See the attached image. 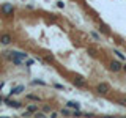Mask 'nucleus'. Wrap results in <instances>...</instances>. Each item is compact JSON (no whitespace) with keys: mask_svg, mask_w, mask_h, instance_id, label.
Returning <instances> with one entry per match:
<instances>
[{"mask_svg":"<svg viewBox=\"0 0 126 118\" xmlns=\"http://www.w3.org/2000/svg\"><path fill=\"white\" fill-rule=\"evenodd\" d=\"M96 91L99 93V94H107L109 91H110V87H109V84H98L96 85Z\"/></svg>","mask_w":126,"mask_h":118,"instance_id":"nucleus-1","label":"nucleus"},{"mask_svg":"<svg viewBox=\"0 0 126 118\" xmlns=\"http://www.w3.org/2000/svg\"><path fill=\"white\" fill-rule=\"evenodd\" d=\"M2 13L3 14H6V16H11L14 13V6H13V3H5V5L2 6Z\"/></svg>","mask_w":126,"mask_h":118,"instance_id":"nucleus-2","label":"nucleus"},{"mask_svg":"<svg viewBox=\"0 0 126 118\" xmlns=\"http://www.w3.org/2000/svg\"><path fill=\"white\" fill-rule=\"evenodd\" d=\"M3 102H5L8 107H13V109H21V107H22L21 102H17V101H11V99H8V98H5V99H3Z\"/></svg>","mask_w":126,"mask_h":118,"instance_id":"nucleus-3","label":"nucleus"},{"mask_svg":"<svg viewBox=\"0 0 126 118\" xmlns=\"http://www.w3.org/2000/svg\"><path fill=\"white\" fill-rule=\"evenodd\" d=\"M110 71H113V73H118V71L123 69V65H121L120 61H110Z\"/></svg>","mask_w":126,"mask_h":118,"instance_id":"nucleus-4","label":"nucleus"},{"mask_svg":"<svg viewBox=\"0 0 126 118\" xmlns=\"http://www.w3.org/2000/svg\"><path fill=\"white\" fill-rule=\"evenodd\" d=\"M11 41H13V38H11V35H8V33H3L2 36H0V43H2V44H10Z\"/></svg>","mask_w":126,"mask_h":118,"instance_id":"nucleus-5","label":"nucleus"},{"mask_svg":"<svg viewBox=\"0 0 126 118\" xmlns=\"http://www.w3.org/2000/svg\"><path fill=\"white\" fill-rule=\"evenodd\" d=\"M66 107L74 109V110H79V109H80V104L76 102V101H68V102H66Z\"/></svg>","mask_w":126,"mask_h":118,"instance_id":"nucleus-6","label":"nucleus"},{"mask_svg":"<svg viewBox=\"0 0 126 118\" xmlns=\"http://www.w3.org/2000/svg\"><path fill=\"white\" fill-rule=\"evenodd\" d=\"M24 90H25V87H24V85H19V87H16V88L11 90L10 94H11V96H13V94H21V93L24 91Z\"/></svg>","mask_w":126,"mask_h":118,"instance_id":"nucleus-7","label":"nucleus"},{"mask_svg":"<svg viewBox=\"0 0 126 118\" xmlns=\"http://www.w3.org/2000/svg\"><path fill=\"white\" fill-rule=\"evenodd\" d=\"M73 84L76 85V87H85V80L82 77H74L73 79Z\"/></svg>","mask_w":126,"mask_h":118,"instance_id":"nucleus-8","label":"nucleus"},{"mask_svg":"<svg viewBox=\"0 0 126 118\" xmlns=\"http://www.w3.org/2000/svg\"><path fill=\"white\" fill-rule=\"evenodd\" d=\"M99 31H101V33H104V35H109V27L104 25V24H101V25H99Z\"/></svg>","mask_w":126,"mask_h":118,"instance_id":"nucleus-9","label":"nucleus"},{"mask_svg":"<svg viewBox=\"0 0 126 118\" xmlns=\"http://www.w3.org/2000/svg\"><path fill=\"white\" fill-rule=\"evenodd\" d=\"M27 110H29V112H32V113H35V112H38V105H36V104H29Z\"/></svg>","mask_w":126,"mask_h":118,"instance_id":"nucleus-10","label":"nucleus"},{"mask_svg":"<svg viewBox=\"0 0 126 118\" xmlns=\"http://www.w3.org/2000/svg\"><path fill=\"white\" fill-rule=\"evenodd\" d=\"M62 115H66V117H69V115H73V112L69 110V107H68V109H62Z\"/></svg>","mask_w":126,"mask_h":118,"instance_id":"nucleus-11","label":"nucleus"},{"mask_svg":"<svg viewBox=\"0 0 126 118\" xmlns=\"http://www.w3.org/2000/svg\"><path fill=\"white\" fill-rule=\"evenodd\" d=\"M115 101H117L120 105H123V107H126V99H125V98H118V99H115Z\"/></svg>","mask_w":126,"mask_h":118,"instance_id":"nucleus-12","label":"nucleus"},{"mask_svg":"<svg viewBox=\"0 0 126 118\" xmlns=\"http://www.w3.org/2000/svg\"><path fill=\"white\" fill-rule=\"evenodd\" d=\"M87 50H88V54L92 55V57H96V55H98V54H96V49H93V47H88Z\"/></svg>","mask_w":126,"mask_h":118,"instance_id":"nucleus-13","label":"nucleus"},{"mask_svg":"<svg viewBox=\"0 0 126 118\" xmlns=\"http://www.w3.org/2000/svg\"><path fill=\"white\" fill-rule=\"evenodd\" d=\"M27 99H32V101H39L38 96H35V94H27Z\"/></svg>","mask_w":126,"mask_h":118,"instance_id":"nucleus-14","label":"nucleus"},{"mask_svg":"<svg viewBox=\"0 0 126 118\" xmlns=\"http://www.w3.org/2000/svg\"><path fill=\"white\" fill-rule=\"evenodd\" d=\"M113 54H115V55H117V57H118V58H120V60H125V55H123V54H121V52H118V50H113Z\"/></svg>","mask_w":126,"mask_h":118,"instance_id":"nucleus-15","label":"nucleus"},{"mask_svg":"<svg viewBox=\"0 0 126 118\" xmlns=\"http://www.w3.org/2000/svg\"><path fill=\"white\" fill-rule=\"evenodd\" d=\"M32 84H33V85H46V82H43V80H33Z\"/></svg>","mask_w":126,"mask_h":118,"instance_id":"nucleus-16","label":"nucleus"},{"mask_svg":"<svg viewBox=\"0 0 126 118\" xmlns=\"http://www.w3.org/2000/svg\"><path fill=\"white\" fill-rule=\"evenodd\" d=\"M54 87H55V88H58V90H65V87L60 85V84H54Z\"/></svg>","mask_w":126,"mask_h":118,"instance_id":"nucleus-17","label":"nucleus"},{"mask_svg":"<svg viewBox=\"0 0 126 118\" xmlns=\"http://www.w3.org/2000/svg\"><path fill=\"white\" fill-rule=\"evenodd\" d=\"M73 115H74V117H80L82 113H80V110H74V112H73Z\"/></svg>","mask_w":126,"mask_h":118,"instance_id":"nucleus-18","label":"nucleus"},{"mask_svg":"<svg viewBox=\"0 0 126 118\" xmlns=\"http://www.w3.org/2000/svg\"><path fill=\"white\" fill-rule=\"evenodd\" d=\"M57 6H58V8H65V3L60 0V2H57Z\"/></svg>","mask_w":126,"mask_h":118,"instance_id":"nucleus-19","label":"nucleus"},{"mask_svg":"<svg viewBox=\"0 0 126 118\" xmlns=\"http://www.w3.org/2000/svg\"><path fill=\"white\" fill-rule=\"evenodd\" d=\"M35 117H39V118H44V113H43V112H36V115H35Z\"/></svg>","mask_w":126,"mask_h":118,"instance_id":"nucleus-20","label":"nucleus"},{"mask_svg":"<svg viewBox=\"0 0 126 118\" xmlns=\"http://www.w3.org/2000/svg\"><path fill=\"white\" fill-rule=\"evenodd\" d=\"M43 110H44V112H50V107H49V105H44Z\"/></svg>","mask_w":126,"mask_h":118,"instance_id":"nucleus-21","label":"nucleus"},{"mask_svg":"<svg viewBox=\"0 0 126 118\" xmlns=\"http://www.w3.org/2000/svg\"><path fill=\"white\" fill-rule=\"evenodd\" d=\"M46 60H47V61H50V60H54V57H52V55H47Z\"/></svg>","mask_w":126,"mask_h":118,"instance_id":"nucleus-22","label":"nucleus"},{"mask_svg":"<svg viewBox=\"0 0 126 118\" xmlns=\"http://www.w3.org/2000/svg\"><path fill=\"white\" fill-rule=\"evenodd\" d=\"M27 66H30V65H33V60H27V63H25Z\"/></svg>","mask_w":126,"mask_h":118,"instance_id":"nucleus-23","label":"nucleus"},{"mask_svg":"<svg viewBox=\"0 0 126 118\" xmlns=\"http://www.w3.org/2000/svg\"><path fill=\"white\" fill-rule=\"evenodd\" d=\"M123 71H125V73H126V63H125V65H123Z\"/></svg>","mask_w":126,"mask_h":118,"instance_id":"nucleus-24","label":"nucleus"},{"mask_svg":"<svg viewBox=\"0 0 126 118\" xmlns=\"http://www.w3.org/2000/svg\"><path fill=\"white\" fill-rule=\"evenodd\" d=\"M3 99H5V98H2V96H0V102H3Z\"/></svg>","mask_w":126,"mask_h":118,"instance_id":"nucleus-25","label":"nucleus"}]
</instances>
